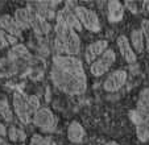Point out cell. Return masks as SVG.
Instances as JSON below:
<instances>
[{
	"label": "cell",
	"instance_id": "cell-1",
	"mask_svg": "<svg viewBox=\"0 0 149 145\" xmlns=\"http://www.w3.org/2000/svg\"><path fill=\"white\" fill-rule=\"evenodd\" d=\"M50 77L57 89L69 95H81L87 89L83 65L77 57L54 56Z\"/></svg>",
	"mask_w": 149,
	"mask_h": 145
},
{
	"label": "cell",
	"instance_id": "cell-2",
	"mask_svg": "<svg viewBox=\"0 0 149 145\" xmlns=\"http://www.w3.org/2000/svg\"><path fill=\"white\" fill-rule=\"evenodd\" d=\"M54 49L58 53V56L68 54L71 57L78 54L79 49H81V41H79L78 34L66 24L65 20L59 15L57 16Z\"/></svg>",
	"mask_w": 149,
	"mask_h": 145
},
{
	"label": "cell",
	"instance_id": "cell-3",
	"mask_svg": "<svg viewBox=\"0 0 149 145\" xmlns=\"http://www.w3.org/2000/svg\"><path fill=\"white\" fill-rule=\"evenodd\" d=\"M130 116L136 125L140 123L149 124V89H145L140 92L137 107L130 112Z\"/></svg>",
	"mask_w": 149,
	"mask_h": 145
},
{
	"label": "cell",
	"instance_id": "cell-4",
	"mask_svg": "<svg viewBox=\"0 0 149 145\" xmlns=\"http://www.w3.org/2000/svg\"><path fill=\"white\" fill-rule=\"evenodd\" d=\"M74 12H75L77 17H78L79 22L82 24L83 28H86L87 31L93 32V33H96V32L100 31V22H99L98 16L94 11L86 8V7L77 6Z\"/></svg>",
	"mask_w": 149,
	"mask_h": 145
},
{
	"label": "cell",
	"instance_id": "cell-5",
	"mask_svg": "<svg viewBox=\"0 0 149 145\" xmlns=\"http://www.w3.org/2000/svg\"><path fill=\"white\" fill-rule=\"evenodd\" d=\"M33 123L44 132H53L57 125V119L49 108H40L33 116Z\"/></svg>",
	"mask_w": 149,
	"mask_h": 145
},
{
	"label": "cell",
	"instance_id": "cell-6",
	"mask_svg": "<svg viewBox=\"0 0 149 145\" xmlns=\"http://www.w3.org/2000/svg\"><path fill=\"white\" fill-rule=\"evenodd\" d=\"M116 59V56H115V52L112 49H107L104 52L93 65H91V72L93 75L95 77H100L103 75L104 72H107L110 70V67L113 65Z\"/></svg>",
	"mask_w": 149,
	"mask_h": 145
},
{
	"label": "cell",
	"instance_id": "cell-7",
	"mask_svg": "<svg viewBox=\"0 0 149 145\" xmlns=\"http://www.w3.org/2000/svg\"><path fill=\"white\" fill-rule=\"evenodd\" d=\"M13 108L16 115L19 116L20 121L24 124H29L32 120V111L28 103V98H25L23 94L16 92L13 95Z\"/></svg>",
	"mask_w": 149,
	"mask_h": 145
},
{
	"label": "cell",
	"instance_id": "cell-8",
	"mask_svg": "<svg viewBox=\"0 0 149 145\" xmlns=\"http://www.w3.org/2000/svg\"><path fill=\"white\" fill-rule=\"evenodd\" d=\"M127 81V72L124 70H116L112 74L108 75V78L104 81V90L108 92H115L123 87Z\"/></svg>",
	"mask_w": 149,
	"mask_h": 145
},
{
	"label": "cell",
	"instance_id": "cell-9",
	"mask_svg": "<svg viewBox=\"0 0 149 145\" xmlns=\"http://www.w3.org/2000/svg\"><path fill=\"white\" fill-rule=\"evenodd\" d=\"M26 8H28L29 12H31V28L33 29L37 34H40V36H45V34H48L52 29L50 24H49L44 17L40 16L37 12H34L33 9H31L29 7H26Z\"/></svg>",
	"mask_w": 149,
	"mask_h": 145
},
{
	"label": "cell",
	"instance_id": "cell-10",
	"mask_svg": "<svg viewBox=\"0 0 149 145\" xmlns=\"http://www.w3.org/2000/svg\"><path fill=\"white\" fill-rule=\"evenodd\" d=\"M107 49H108V42L104 41V40H99V41H95V42H93V44H90L87 46V49H86V53H84L86 61L93 65L94 62H95V58L102 56Z\"/></svg>",
	"mask_w": 149,
	"mask_h": 145
},
{
	"label": "cell",
	"instance_id": "cell-11",
	"mask_svg": "<svg viewBox=\"0 0 149 145\" xmlns=\"http://www.w3.org/2000/svg\"><path fill=\"white\" fill-rule=\"evenodd\" d=\"M0 28H1V31L8 33L9 36H13V37L21 36V28L16 22L15 17L9 16V15H3L0 17Z\"/></svg>",
	"mask_w": 149,
	"mask_h": 145
},
{
	"label": "cell",
	"instance_id": "cell-12",
	"mask_svg": "<svg viewBox=\"0 0 149 145\" xmlns=\"http://www.w3.org/2000/svg\"><path fill=\"white\" fill-rule=\"evenodd\" d=\"M118 46H119V50H120L123 58L125 59L128 63H135L137 57H136L135 50L132 49V45L130 44V41H128V38H127L125 36H119Z\"/></svg>",
	"mask_w": 149,
	"mask_h": 145
},
{
	"label": "cell",
	"instance_id": "cell-13",
	"mask_svg": "<svg viewBox=\"0 0 149 145\" xmlns=\"http://www.w3.org/2000/svg\"><path fill=\"white\" fill-rule=\"evenodd\" d=\"M58 3H45V1H42V3H29L26 7H29L34 12H37L45 20H50L54 17V7Z\"/></svg>",
	"mask_w": 149,
	"mask_h": 145
},
{
	"label": "cell",
	"instance_id": "cell-14",
	"mask_svg": "<svg viewBox=\"0 0 149 145\" xmlns=\"http://www.w3.org/2000/svg\"><path fill=\"white\" fill-rule=\"evenodd\" d=\"M8 58H11L16 65H19V62L29 61L31 59V54L26 50V47L24 45H16L12 47V50L9 52Z\"/></svg>",
	"mask_w": 149,
	"mask_h": 145
},
{
	"label": "cell",
	"instance_id": "cell-15",
	"mask_svg": "<svg viewBox=\"0 0 149 145\" xmlns=\"http://www.w3.org/2000/svg\"><path fill=\"white\" fill-rule=\"evenodd\" d=\"M124 16V8L119 1L111 0L108 3V20L111 22H118L123 19Z\"/></svg>",
	"mask_w": 149,
	"mask_h": 145
},
{
	"label": "cell",
	"instance_id": "cell-16",
	"mask_svg": "<svg viewBox=\"0 0 149 145\" xmlns=\"http://www.w3.org/2000/svg\"><path fill=\"white\" fill-rule=\"evenodd\" d=\"M68 137L71 142H82L84 137V129L78 121H71L68 128Z\"/></svg>",
	"mask_w": 149,
	"mask_h": 145
},
{
	"label": "cell",
	"instance_id": "cell-17",
	"mask_svg": "<svg viewBox=\"0 0 149 145\" xmlns=\"http://www.w3.org/2000/svg\"><path fill=\"white\" fill-rule=\"evenodd\" d=\"M15 20L21 29L31 28V12L28 8H19L15 12Z\"/></svg>",
	"mask_w": 149,
	"mask_h": 145
},
{
	"label": "cell",
	"instance_id": "cell-18",
	"mask_svg": "<svg viewBox=\"0 0 149 145\" xmlns=\"http://www.w3.org/2000/svg\"><path fill=\"white\" fill-rule=\"evenodd\" d=\"M144 33L141 29H135L132 31V34H131V44L133 46V50L136 53H141L144 50Z\"/></svg>",
	"mask_w": 149,
	"mask_h": 145
},
{
	"label": "cell",
	"instance_id": "cell-19",
	"mask_svg": "<svg viewBox=\"0 0 149 145\" xmlns=\"http://www.w3.org/2000/svg\"><path fill=\"white\" fill-rule=\"evenodd\" d=\"M17 71V65L11 58H4L0 61V77H8Z\"/></svg>",
	"mask_w": 149,
	"mask_h": 145
},
{
	"label": "cell",
	"instance_id": "cell-20",
	"mask_svg": "<svg viewBox=\"0 0 149 145\" xmlns=\"http://www.w3.org/2000/svg\"><path fill=\"white\" fill-rule=\"evenodd\" d=\"M8 137L11 141H15V142H23L25 141L26 139V133L23 131V129L17 128V127H11L8 129Z\"/></svg>",
	"mask_w": 149,
	"mask_h": 145
},
{
	"label": "cell",
	"instance_id": "cell-21",
	"mask_svg": "<svg viewBox=\"0 0 149 145\" xmlns=\"http://www.w3.org/2000/svg\"><path fill=\"white\" fill-rule=\"evenodd\" d=\"M136 135L139 140L143 142L149 140V124L148 123H140L136 125Z\"/></svg>",
	"mask_w": 149,
	"mask_h": 145
},
{
	"label": "cell",
	"instance_id": "cell-22",
	"mask_svg": "<svg viewBox=\"0 0 149 145\" xmlns=\"http://www.w3.org/2000/svg\"><path fill=\"white\" fill-rule=\"evenodd\" d=\"M0 115H1L7 121H11L12 120V112L8 106V102H7L6 99H1V100H0Z\"/></svg>",
	"mask_w": 149,
	"mask_h": 145
},
{
	"label": "cell",
	"instance_id": "cell-23",
	"mask_svg": "<svg viewBox=\"0 0 149 145\" xmlns=\"http://www.w3.org/2000/svg\"><path fill=\"white\" fill-rule=\"evenodd\" d=\"M28 103H29V107H31V111L32 114H36L37 111H38V107H40V102H38V98L37 96H34V95H32V96H29L28 98Z\"/></svg>",
	"mask_w": 149,
	"mask_h": 145
},
{
	"label": "cell",
	"instance_id": "cell-24",
	"mask_svg": "<svg viewBox=\"0 0 149 145\" xmlns=\"http://www.w3.org/2000/svg\"><path fill=\"white\" fill-rule=\"evenodd\" d=\"M45 144V137L40 136V135H34L31 140V144L29 145H44Z\"/></svg>",
	"mask_w": 149,
	"mask_h": 145
},
{
	"label": "cell",
	"instance_id": "cell-25",
	"mask_svg": "<svg viewBox=\"0 0 149 145\" xmlns=\"http://www.w3.org/2000/svg\"><path fill=\"white\" fill-rule=\"evenodd\" d=\"M7 45H9L8 34L4 31H0V49H1V47H6Z\"/></svg>",
	"mask_w": 149,
	"mask_h": 145
},
{
	"label": "cell",
	"instance_id": "cell-26",
	"mask_svg": "<svg viewBox=\"0 0 149 145\" xmlns=\"http://www.w3.org/2000/svg\"><path fill=\"white\" fill-rule=\"evenodd\" d=\"M141 31H143L144 36L146 40H149V20H144L141 24Z\"/></svg>",
	"mask_w": 149,
	"mask_h": 145
},
{
	"label": "cell",
	"instance_id": "cell-27",
	"mask_svg": "<svg viewBox=\"0 0 149 145\" xmlns=\"http://www.w3.org/2000/svg\"><path fill=\"white\" fill-rule=\"evenodd\" d=\"M8 133V132H7V129H6V127L3 125V124L0 123V137H3V136H6V135Z\"/></svg>",
	"mask_w": 149,
	"mask_h": 145
},
{
	"label": "cell",
	"instance_id": "cell-28",
	"mask_svg": "<svg viewBox=\"0 0 149 145\" xmlns=\"http://www.w3.org/2000/svg\"><path fill=\"white\" fill-rule=\"evenodd\" d=\"M44 145H57V144H56V141H53L52 137H45V144Z\"/></svg>",
	"mask_w": 149,
	"mask_h": 145
},
{
	"label": "cell",
	"instance_id": "cell-29",
	"mask_svg": "<svg viewBox=\"0 0 149 145\" xmlns=\"http://www.w3.org/2000/svg\"><path fill=\"white\" fill-rule=\"evenodd\" d=\"M143 6H144V8H145V11H146V12H149V0H148V1H145V3H144Z\"/></svg>",
	"mask_w": 149,
	"mask_h": 145
},
{
	"label": "cell",
	"instance_id": "cell-30",
	"mask_svg": "<svg viewBox=\"0 0 149 145\" xmlns=\"http://www.w3.org/2000/svg\"><path fill=\"white\" fill-rule=\"evenodd\" d=\"M0 145H9V144L3 139V137H0Z\"/></svg>",
	"mask_w": 149,
	"mask_h": 145
},
{
	"label": "cell",
	"instance_id": "cell-31",
	"mask_svg": "<svg viewBox=\"0 0 149 145\" xmlns=\"http://www.w3.org/2000/svg\"><path fill=\"white\" fill-rule=\"evenodd\" d=\"M107 145H120V144H118V142H115V141H111V142H108Z\"/></svg>",
	"mask_w": 149,
	"mask_h": 145
},
{
	"label": "cell",
	"instance_id": "cell-32",
	"mask_svg": "<svg viewBox=\"0 0 149 145\" xmlns=\"http://www.w3.org/2000/svg\"><path fill=\"white\" fill-rule=\"evenodd\" d=\"M146 50H148V53H149V40H146Z\"/></svg>",
	"mask_w": 149,
	"mask_h": 145
},
{
	"label": "cell",
	"instance_id": "cell-33",
	"mask_svg": "<svg viewBox=\"0 0 149 145\" xmlns=\"http://www.w3.org/2000/svg\"><path fill=\"white\" fill-rule=\"evenodd\" d=\"M21 145H23V144H21Z\"/></svg>",
	"mask_w": 149,
	"mask_h": 145
}]
</instances>
